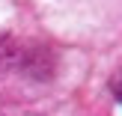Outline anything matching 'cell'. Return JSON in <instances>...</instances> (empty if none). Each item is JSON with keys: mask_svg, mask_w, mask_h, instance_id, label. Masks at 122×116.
<instances>
[{"mask_svg": "<svg viewBox=\"0 0 122 116\" xmlns=\"http://www.w3.org/2000/svg\"><path fill=\"white\" fill-rule=\"evenodd\" d=\"M0 116H3V113H0Z\"/></svg>", "mask_w": 122, "mask_h": 116, "instance_id": "7a4b0ae2", "label": "cell"}, {"mask_svg": "<svg viewBox=\"0 0 122 116\" xmlns=\"http://www.w3.org/2000/svg\"><path fill=\"white\" fill-rule=\"evenodd\" d=\"M110 89H113V95H116V98H119V104H122V71H116V75H113Z\"/></svg>", "mask_w": 122, "mask_h": 116, "instance_id": "6da1fadb", "label": "cell"}]
</instances>
